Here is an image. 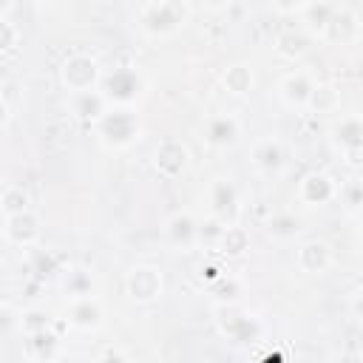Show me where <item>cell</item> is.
<instances>
[{
	"label": "cell",
	"instance_id": "cell-1",
	"mask_svg": "<svg viewBox=\"0 0 363 363\" xmlns=\"http://www.w3.org/2000/svg\"><path fill=\"white\" fill-rule=\"evenodd\" d=\"M91 133L94 139L111 150V153H122V150H130L142 133H145V125L136 113V108H116L111 105L94 125H91Z\"/></svg>",
	"mask_w": 363,
	"mask_h": 363
},
{
	"label": "cell",
	"instance_id": "cell-2",
	"mask_svg": "<svg viewBox=\"0 0 363 363\" xmlns=\"http://www.w3.org/2000/svg\"><path fill=\"white\" fill-rule=\"evenodd\" d=\"M190 23V3L187 0H150L142 6L136 26L147 40H167L176 37Z\"/></svg>",
	"mask_w": 363,
	"mask_h": 363
},
{
	"label": "cell",
	"instance_id": "cell-3",
	"mask_svg": "<svg viewBox=\"0 0 363 363\" xmlns=\"http://www.w3.org/2000/svg\"><path fill=\"white\" fill-rule=\"evenodd\" d=\"M213 326L216 332L227 340V343H255L264 337V323L255 312H250L247 306H241V301L235 303H216L213 306Z\"/></svg>",
	"mask_w": 363,
	"mask_h": 363
},
{
	"label": "cell",
	"instance_id": "cell-4",
	"mask_svg": "<svg viewBox=\"0 0 363 363\" xmlns=\"http://www.w3.org/2000/svg\"><path fill=\"white\" fill-rule=\"evenodd\" d=\"M147 77L139 65H116L111 71H105L99 91L105 94V99L116 108H139L142 99L147 96Z\"/></svg>",
	"mask_w": 363,
	"mask_h": 363
},
{
	"label": "cell",
	"instance_id": "cell-5",
	"mask_svg": "<svg viewBox=\"0 0 363 363\" xmlns=\"http://www.w3.org/2000/svg\"><path fill=\"white\" fill-rule=\"evenodd\" d=\"M57 77H60V85L68 91V94H77V91H91V88H99L105 71L99 65L96 57L85 54V51H77V54H68L60 68H57Z\"/></svg>",
	"mask_w": 363,
	"mask_h": 363
},
{
	"label": "cell",
	"instance_id": "cell-6",
	"mask_svg": "<svg viewBox=\"0 0 363 363\" xmlns=\"http://www.w3.org/2000/svg\"><path fill=\"white\" fill-rule=\"evenodd\" d=\"M329 142L343 162L360 164L363 162V113H346L335 119L329 128Z\"/></svg>",
	"mask_w": 363,
	"mask_h": 363
},
{
	"label": "cell",
	"instance_id": "cell-7",
	"mask_svg": "<svg viewBox=\"0 0 363 363\" xmlns=\"http://www.w3.org/2000/svg\"><path fill=\"white\" fill-rule=\"evenodd\" d=\"M204 199H207L210 216H216L218 221H224V224L241 221V193H238V187H235L233 179H227V176H213V179L207 182Z\"/></svg>",
	"mask_w": 363,
	"mask_h": 363
},
{
	"label": "cell",
	"instance_id": "cell-8",
	"mask_svg": "<svg viewBox=\"0 0 363 363\" xmlns=\"http://www.w3.org/2000/svg\"><path fill=\"white\" fill-rule=\"evenodd\" d=\"M125 292L133 303H156L164 295V272L156 264H136L125 272Z\"/></svg>",
	"mask_w": 363,
	"mask_h": 363
},
{
	"label": "cell",
	"instance_id": "cell-9",
	"mask_svg": "<svg viewBox=\"0 0 363 363\" xmlns=\"http://www.w3.org/2000/svg\"><path fill=\"white\" fill-rule=\"evenodd\" d=\"M105 318H108V309H105V301L96 292L68 298V303H65V323L77 332L94 335L105 326Z\"/></svg>",
	"mask_w": 363,
	"mask_h": 363
},
{
	"label": "cell",
	"instance_id": "cell-10",
	"mask_svg": "<svg viewBox=\"0 0 363 363\" xmlns=\"http://www.w3.org/2000/svg\"><path fill=\"white\" fill-rule=\"evenodd\" d=\"M250 162H252V170L264 179H281L289 167V150L281 139L275 136H264L258 142H252V150H250Z\"/></svg>",
	"mask_w": 363,
	"mask_h": 363
},
{
	"label": "cell",
	"instance_id": "cell-11",
	"mask_svg": "<svg viewBox=\"0 0 363 363\" xmlns=\"http://www.w3.org/2000/svg\"><path fill=\"white\" fill-rule=\"evenodd\" d=\"M241 136H244V125L230 111L213 113L201 125V139H204V145L210 150H230V147H235L241 142Z\"/></svg>",
	"mask_w": 363,
	"mask_h": 363
},
{
	"label": "cell",
	"instance_id": "cell-12",
	"mask_svg": "<svg viewBox=\"0 0 363 363\" xmlns=\"http://www.w3.org/2000/svg\"><path fill=\"white\" fill-rule=\"evenodd\" d=\"M153 170L167 182L182 179L190 170V147L176 136L162 139L153 147Z\"/></svg>",
	"mask_w": 363,
	"mask_h": 363
},
{
	"label": "cell",
	"instance_id": "cell-13",
	"mask_svg": "<svg viewBox=\"0 0 363 363\" xmlns=\"http://www.w3.org/2000/svg\"><path fill=\"white\" fill-rule=\"evenodd\" d=\"M337 190H340V182L326 173V170H309L306 176H301L298 187H295V199L303 204V207H326L337 199Z\"/></svg>",
	"mask_w": 363,
	"mask_h": 363
},
{
	"label": "cell",
	"instance_id": "cell-14",
	"mask_svg": "<svg viewBox=\"0 0 363 363\" xmlns=\"http://www.w3.org/2000/svg\"><path fill=\"white\" fill-rule=\"evenodd\" d=\"M162 238L173 252L199 250V218L190 210H176L162 224Z\"/></svg>",
	"mask_w": 363,
	"mask_h": 363
},
{
	"label": "cell",
	"instance_id": "cell-15",
	"mask_svg": "<svg viewBox=\"0 0 363 363\" xmlns=\"http://www.w3.org/2000/svg\"><path fill=\"white\" fill-rule=\"evenodd\" d=\"M40 235H43V221L34 213V207L14 213V216H3V241L9 247H17V250L37 247Z\"/></svg>",
	"mask_w": 363,
	"mask_h": 363
},
{
	"label": "cell",
	"instance_id": "cell-16",
	"mask_svg": "<svg viewBox=\"0 0 363 363\" xmlns=\"http://www.w3.org/2000/svg\"><path fill=\"white\" fill-rule=\"evenodd\" d=\"M335 264L332 244L323 238H303L295 247V267L306 275H326Z\"/></svg>",
	"mask_w": 363,
	"mask_h": 363
},
{
	"label": "cell",
	"instance_id": "cell-17",
	"mask_svg": "<svg viewBox=\"0 0 363 363\" xmlns=\"http://www.w3.org/2000/svg\"><path fill=\"white\" fill-rule=\"evenodd\" d=\"M23 354L31 363H51L62 357V337L57 332V323L40 332H28L23 335Z\"/></svg>",
	"mask_w": 363,
	"mask_h": 363
},
{
	"label": "cell",
	"instance_id": "cell-18",
	"mask_svg": "<svg viewBox=\"0 0 363 363\" xmlns=\"http://www.w3.org/2000/svg\"><path fill=\"white\" fill-rule=\"evenodd\" d=\"M312 91H315V79L309 71L295 68L278 79V99L292 111H306Z\"/></svg>",
	"mask_w": 363,
	"mask_h": 363
},
{
	"label": "cell",
	"instance_id": "cell-19",
	"mask_svg": "<svg viewBox=\"0 0 363 363\" xmlns=\"http://www.w3.org/2000/svg\"><path fill=\"white\" fill-rule=\"evenodd\" d=\"M68 113L85 125H94L108 108L111 102L105 99V94L99 88H91V91H77V94H68V102H65Z\"/></svg>",
	"mask_w": 363,
	"mask_h": 363
},
{
	"label": "cell",
	"instance_id": "cell-20",
	"mask_svg": "<svg viewBox=\"0 0 363 363\" xmlns=\"http://www.w3.org/2000/svg\"><path fill=\"white\" fill-rule=\"evenodd\" d=\"M23 267H26V278H34V281H43V284L62 275L60 258L51 250H43L40 244L23 250Z\"/></svg>",
	"mask_w": 363,
	"mask_h": 363
},
{
	"label": "cell",
	"instance_id": "cell-21",
	"mask_svg": "<svg viewBox=\"0 0 363 363\" xmlns=\"http://www.w3.org/2000/svg\"><path fill=\"white\" fill-rule=\"evenodd\" d=\"M264 233H267V238L275 241V244H292V241H298V238L303 235V221H301V216H295L292 210H278V213H272V216L267 218Z\"/></svg>",
	"mask_w": 363,
	"mask_h": 363
},
{
	"label": "cell",
	"instance_id": "cell-22",
	"mask_svg": "<svg viewBox=\"0 0 363 363\" xmlns=\"http://www.w3.org/2000/svg\"><path fill=\"white\" fill-rule=\"evenodd\" d=\"M312 43H315V37H312L306 28H286V31H281V34L275 37L272 48H275V54H278L281 60L298 62V60H303V57L312 51Z\"/></svg>",
	"mask_w": 363,
	"mask_h": 363
},
{
	"label": "cell",
	"instance_id": "cell-23",
	"mask_svg": "<svg viewBox=\"0 0 363 363\" xmlns=\"http://www.w3.org/2000/svg\"><path fill=\"white\" fill-rule=\"evenodd\" d=\"M218 82L233 96H250L252 88H255V71L247 62H230V65H224Z\"/></svg>",
	"mask_w": 363,
	"mask_h": 363
},
{
	"label": "cell",
	"instance_id": "cell-24",
	"mask_svg": "<svg viewBox=\"0 0 363 363\" xmlns=\"http://www.w3.org/2000/svg\"><path fill=\"white\" fill-rule=\"evenodd\" d=\"M357 34H360V20H357V14L354 11H349V9H343V6H337V11H335V17H332V23L326 26V31H323V43H352V40H357Z\"/></svg>",
	"mask_w": 363,
	"mask_h": 363
},
{
	"label": "cell",
	"instance_id": "cell-25",
	"mask_svg": "<svg viewBox=\"0 0 363 363\" xmlns=\"http://www.w3.org/2000/svg\"><path fill=\"white\" fill-rule=\"evenodd\" d=\"M250 244H252L250 230L241 227V221H235V224H227L224 227V233H221V238L216 244V252L221 258H244L250 252Z\"/></svg>",
	"mask_w": 363,
	"mask_h": 363
},
{
	"label": "cell",
	"instance_id": "cell-26",
	"mask_svg": "<svg viewBox=\"0 0 363 363\" xmlns=\"http://www.w3.org/2000/svg\"><path fill=\"white\" fill-rule=\"evenodd\" d=\"M335 11H337V6H335L332 0H309L306 9H303L298 17L303 20V28H306L312 37H323V31H326V26L332 23Z\"/></svg>",
	"mask_w": 363,
	"mask_h": 363
},
{
	"label": "cell",
	"instance_id": "cell-27",
	"mask_svg": "<svg viewBox=\"0 0 363 363\" xmlns=\"http://www.w3.org/2000/svg\"><path fill=\"white\" fill-rule=\"evenodd\" d=\"M60 286H62L65 298H79V295L96 292V278H94L91 269L74 267V269H65V272L60 275Z\"/></svg>",
	"mask_w": 363,
	"mask_h": 363
},
{
	"label": "cell",
	"instance_id": "cell-28",
	"mask_svg": "<svg viewBox=\"0 0 363 363\" xmlns=\"http://www.w3.org/2000/svg\"><path fill=\"white\" fill-rule=\"evenodd\" d=\"M340 108V88L335 82H315L306 111L312 113H335Z\"/></svg>",
	"mask_w": 363,
	"mask_h": 363
},
{
	"label": "cell",
	"instance_id": "cell-29",
	"mask_svg": "<svg viewBox=\"0 0 363 363\" xmlns=\"http://www.w3.org/2000/svg\"><path fill=\"white\" fill-rule=\"evenodd\" d=\"M210 295L216 298V303H235L244 295V284L235 275H218L216 281H210Z\"/></svg>",
	"mask_w": 363,
	"mask_h": 363
},
{
	"label": "cell",
	"instance_id": "cell-30",
	"mask_svg": "<svg viewBox=\"0 0 363 363\" xmlns=\"http://www.w3.org/2000/svg\"><path fill=\"white\" fill-rule=\"evenodd\" d=\"M0 210H3V216L31 210V196L23 190V184H6L0 193Z\"/></svg>",
	"mask_w": 363,
	"mask_h": 363
},
{
	"label": "cell",
	"instance_id": "cell-31",
	"mask_svg": "<svg viewBox=\"0 0 363 363\" xmlns=\"http://www.w3.org/2000/svg\"><path fill=\"white\" fill-rule=\"evenodd\" d=\"M20 45H23V31H20L17 23L11 20V14H3V17H0V54H3L6 60H11Z\"/></svg>",
	"mask_w": 363,
	"mask_h": 363
},
{
	"label": "cell",
	"instance_id": "cell-32",
	"mask_svg": "<svg viewBox=\"0 0 363 363\" xmlns=\"http://www.w3.org/2000/svg\"><path fill=\"white\" fill-rule=\"evenodd\" d=\"M0 105H3V130H9L14 113H17L20 105H23V91L17 88V82L3 79V85H0Z\"/></svg>",
	"mask_w": 363,
	"mask_h": 363
},
{
	"label": "cell",
	"instance_id": "cell-33",
	"mask_svg": "<svg viewBox=\"0 0 363 363\" xmlns=\"http://www.w3.org/2000/svg\"><path fill=\"white\" fill-rule=\"evenodd\" d=\"M54 323H57V318H51L43 306H28V309H20V323H17V329H20V335H28V332L48 329V326H54Z\"/></svg>",
	"mask_w": 363,
	"mask_h": 363
},
{
	"label": "cell",
	"instance_id": "cell-34",
	"mask_svg": "<svg viewBox=\"0 0 363 363\" xmlns=\"http://www.w3.org/2000/svg\"><path fill=\"white\" fill-rule=\"evenodd\" d=\"M224 221H218L216 216H204V218H199V247H204V250H216V244H218V238H221V233H224Z\"/></svg>",
	"mask_w": 363,
	"mask_h": 363
},
{
	"label": "cell",
	"instance_id": "cell-35",
	"mask_svg": "<svg viewBox=\"0 0 363 363\" xmlns=\"http://www.w3.org/2000/svg\"><path fill=\"white\" fill-rule=\"evenodd\" d=\"M337 199L346 204V210L352 213L360 201H363V179L360 176H354V179H349V182H343L340 184V190H337Z\"/></svg>",
	"mask_w": 363,
	"mask_h": 363
},
{
	"label": "cell",
	"instance_id": "cell-36",
	"mask_svg": "<svg viewBox=\"0 0 363 363\" xmlns=\"http://www.w3.org/2000/svg\"><path fill=\"white\" fill-rule=\"evenodd\" d=\"M346 309H349V315H352L354 320L363 323V286H357V289L349 292V298H346Z\"/></svg>",
	"mask_w": 363,
	"mask_h": 363
},
{
	"label": "cell",
	"instance_id": "cell-37",
	"mask_svg": "<svg viewBox=\"0 0 363 363\" xmlns=\"http://www.w3.org/2000/svg\"><path fill=\"white\" fill-rule=\"evenodd\" d=\"M278 14H301L309 0H269Z\"/></svg>",
	"mask_w": 363,
	"mask_h": 363
},
{
	"label": "cell",
	"instance_id": "cell-38",
	"mask_svg": "<svg viewBox=\"0 0 363 363\" xmlns=\"http://www.w3.org/2000/svg\"><path fill=\"white\" fill-rule=\"evenodd\" d=\"M96 360H130V352L128 349H119V346H105L96 354Z\"/></svg>",
	"mask_w": 363,
	"mask_h": 363
},
{
	"label": "cell",
	"instance_id": "cell-39",
	"mask_svg": "<svg viewBox=\"0 0 363 363\" xmlns=\"http://www.w3.org/2000/svg\"><path fill=\"white\" fill-rule=\"evenodd\" d=\"M199 272H201V278H207V281H216L218 275H224L218 264H201V269H199Z\"/></svg>",
	"mask_w": 363,
	"mask_h": 363
},
{
	"label": "cell",
	"instance_id": "cell-40",
	"mask_svg": "<svg viewBox=\"0 0 363 363\" xmlns=\"http://www.w3.org/2000/svg\"><path fill=\"white\" fill-rule=\"evenodd\" d=\"M199 3H201L207 11H224V9H227L233 0H199Z\"/></svg>",
	"mask_w": 363,
	"mask_h": 363
},
{
	"label": "cell",
	"instance_id": "cell-41",
	"mask_svg": "<svg viewBox=\"0 0 363 363\" xmlns=\"http://www.w3.org/2000/svg\"><path fill=\"white\" fill-rule=\"evenodd\" d=\"M349 216H352V218H354V224H357V227L363 230V201H360V204H357V207H354V210H352Z\"/></svg>",
	"mask_w": 363,
	"mask_h": 363
},
{
	"label": "cell",
	"instance_id": "cell-42",
	"mask_svg": "<svg viewBox=\"0 0 363 363\" xmlns=\"http://www.w3.org/2000/svg\"><path fill=\"white\" fill-rule=\"evenodd\" d=\"M34 3H40V6H57V3H62V0H34Z\"/></svg>",
	"mask_w": 363,
	"mask_h": 363
}]
</instances>
